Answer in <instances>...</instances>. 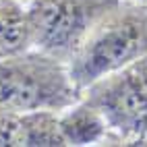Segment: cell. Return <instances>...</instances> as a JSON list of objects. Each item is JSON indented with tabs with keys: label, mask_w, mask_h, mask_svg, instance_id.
I'll use <instances>...</instances> for the list:
<instances>
[{
	"label": "cell",
	"mask_w": 147,
	"mask_h": 147,
	"mask_svg": "<svg viewBox=\"0 0 147 147\" xmlns=\"http://www.w3.org/2000/svg\"><path fill=\"white\" fill-rule=\"evenodd\" d=\"M147 54V2L122 0L66 62L79 93Z\"/></svg>",
	"instance_id": "cell-1"
},
{
	"label": "cell",
	"mask_w": 147,
	"mask_h": 147,
	"mask_svg": "<svg viewBox=\"0 0 147 147\" xmlns=\"http://www.w3.org/2000/svg\"><path fill=\"white\" fill-rule=\"evenodd\" d=\"M79 97L66 62L50 54L31 48L0 58V106L19 112H62Z\"/></svg>",
	"instance_id": "cell-2"
},
{
	"label": "cell",
	"mask_w": 147,
	"mask_h": 147,
	"mask_svg": "<svg viewBox=\"0 0 147 147\" xmlns=\"http://www.w3.org/2000/svg\"><path fill=\"white\" fill-rule=\"evenodd\" d=\"M81 97L106 118V145H147V54L85 87Z\"/></svg>",
	"instance_id": "cell-3"
},
{
	"label": "cell",
	"mask_w": 147,
	"mask_h": 147,
	"mask_svg": "<svg viewBox=\"0 0 147 147\" xmlns=\"http://www.w3.org/2000/svg\"><path fill=\"white\" fill-rule=\"evenodd\" d=\"M122 0H29L31 46L68 62L89 33Z\"/></svg>",
	"instance_id": "cell-4"
},
{
	"label": "cell",
	"mask_w": 147,
	"mask_h": 147,
	"mask_svg": "<svg viewBox=\"0 0 147 147\" xmlns=\"http://www.w3.org/2000/svg\"><path fill=\"white\" fill-rule=\"evenodd\" d=\"M60 131L66 145H106L110 135L102 112L83 97L60 112Z\"/></svg>",
	"instance_id": "cell-5"
},
{
	"label": "cell",
	"mask_w": 147,
	"mask_h": 147,
	"mask_svg": "<svg viewBox=\"0 0 147 147\" xmlns=\"http://www.w3.org/2000/svg\"><path fill=\"white\" fill-rule=\"evenodd\" d=\"M27 8L21 0H0V58L31 50Z\"/></svg>",
	"instance_id": "cell-6"
},
{
	"label": "cell",
	"mask_w": 147,
	"mask_h": 147,
	"mask_svg": "<svg viewBox=\"0 0 147 147\" xmlns=\"http://www.w3.org/2000/svg\"><path fill=\"white\" fill-rule=\"evenodd\" d=\"M27 147V112L0 106V147Z\"/></svg>",
	"instance_id": "cell-7"
},
{
	"label": "cell",
	"mask_w": 147,
	"mask_h": 147,
	"mask_svg": "<svg viewBox=\"0 0 147 147\" xmlns=\"http://www.w3.org/2000/svg\"><path fill=\"white\" fill-rule=\"evenodd\" d=\"M21 2H25V4H27V2H29V0H21Z\"/></svg>",
	"instance_id": "cell-8"
},
{
	"label": "cell",
	"mask_w": 147,
	"mask_h": 147,
	"mask_svg": "<svg viewBox=\"0 0 147 147\" xmlns=\"http://www.w3.org/2000/svg\"><path fill=\"white\" fill-rule=\"evenodd\" d=\"M141 2H147V0H141Z\"/></svg>",
	"instance_id": "cell-9"
}]
</instances>
